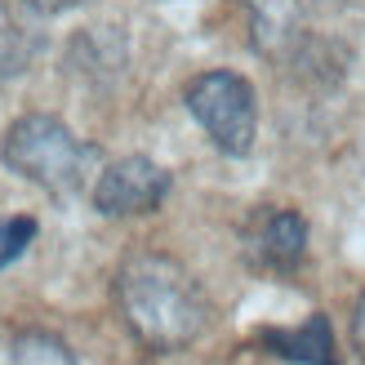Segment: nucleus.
I'll list each match as a JSON object with an SVG mask.
<instances>
[{
    "label": "nucleus",
    "mask_w": 365,
    "mask_h": 365,
    "mask_svg": "<svg viewBox=\"0 0 365 365\" xmlns=\"http://www.w3.org/2000/svg\"><path fill=\"white\" fill-rule=\"evenodd\" d=\"M182 103H187L192 120L210 134V143L223 156H250L254 138H259V98H254V85L241 71H200L182 89Z\"/></svg>",
    "instance_id": "3"
},
{
    "label": "nucleus",
    "mask_w": 365,
    "mask_h": 365,
    "mask_svg": "<svg viewBox=\"0 0 365 365\" xmlns=\"http://www.w3.org/2000/svg\"><path fill=\"white\" fill-rule=\"evenodd\" d=\"M170 187H174L170 170L156 165L152 156H120L94 182V210L103 218H138L160 210Z\"/></svg>",
    "instance_id": "4"
},
{
    "label": "nucleus",
    "mask_w": 365,
    "mask_h": 365,
    "mask_svg": "<svg viewBox=\"0 0 365 365\" xmlns=\"http://www.w3.org/2000/svg\"><path fill=\"white\" fill-rule=\"evenodd\" d=\"M14 365H71V356H67V348H63L58 339L27 334V339L14 348Z\"/></svg>",
    "instance_id": "9"
},
{
    "label": "nucleus",
    "mask_w": 365,
    "mask_h": 365,
    "mask_svg": "<svg viewBox=\"0 0 365 365\" xmlns=\"http://www.w3.org/2000/svg\"><path fill=\"white\" fill-rule=\"evenodd\" d=\"M36 218L31 214H14V218H0V267H9V263H18L23 254L31 250V241H36Z\"/></svg>",
    "instance_id": "8"
},
{
    "label": "nucleus",
    "mask_w": 365,
    "mask_h": 365,
    "mask_svg": "<svg viewBox=\"0 0 365 365\" xmlns=\"http://www.w3.org/2000/svg\"><path fill=\"white\" fill-rule=\"evenodd\" d=\"M250 45L263 58H289L303 41V0H245Z\"/></svg>",
    "instance_id": "7"
},
{
    "label": "nucleus",
    "mask_w": 365,
    "mask_h": 365,
    "mask_svg": "<svg viewBox=\"0 0 365 365\" xmlns=\"http://www.w3.org/2000/svg\"><path fill=\"white\" fill-rule=\"evenodd\" d=\"M5 81H9V76H5V71H0V85H5Z\"/></svg>",
    "instance_id": "12"
},
{
    "label": "nucleus",
    "mask_w": 365,
    "mask_h": 365,
    "mask_svg": "<svg viewBox=\"0 0 365 365\" xmlns=\"http://www.w3.org/2000/svg\"><path fill=\"white\" fill-rule=\"evenodd\" d=\"M352 352L365 361V294H361L356 307H352Z\"/></svg>",
    "instance_id": "10"
},
{
    "label": "nucleus",
    "mask_w": 365,
    "mask_h": 365,
    "mask_svg": "<svg viewBox=\"0 0 365 365\" xmlns=\"http://www.w3.org/2000/svg\"><path fill=\"white\" fill-rule=\"evenodd\" d=\"M250 267L272 272V277H289L307 259V218L299 210H254L241 232Z\"/></svg>",
    "instance_id": "5"
},
{
    "label": "nucleus",
    "mask_w": 365,
    "mask_h": 365,
    "mask_svg": "<svg viewBox=\"0 0 365 365\" xmlns=\"http://www.w3.org/2000/svg\"><path fill=\"white\" fill-rule=\"evenodd\" d=\"M0 160H5L18 178L36 182V187L49 192V196H76L85 187V178L98 165V148L76 138L58 116L27 112L5 130Z\"/></svg>",
    "instance_id": "2"
},
{
    "label": "nucleus",
    "mask_w": 365,
    "mask_h": 365,
    "mask_svg": "<svg viewBox=\"0 0 365 365\" xmlns=\"http://www.w3.org/2000/svg\"><path fill=\"white\" fill-rule=\"evenodd\" d=\"M27 5L41 14V18H53V14H67V9H76L85 5V0H27Z\"/></svg>",
    "instance_id": "11"
},
{
    "label": "nucleus",
    "mask_w": 365,
    "mask_h": 365,
    "mask_svg": "<svg viewBox=\"0 0 365 365\" xmlns=\"http://www.w3.org/2000/svg\"><path fill=\"white\" fill-rule=\"evenodd\" d=\"M116 312L148 352H182L210 330V299L174 254L138 250L116 267Z\"/></svg>",
    "instance_id": "1"
},
{
    "label": "nucleus",
    "mask_w": 365,
    "mask_h": 365,
    "mask_svg": "<svg viewBox=\"0 0 365 365\" xmlns=\"http://www.w3.org/2000/svg\"><path fill=\"white\" fill-rule=\"evenodd\" d=\"M254 343L289 365H339V343H334V325L325 312L307 317L303 325H267L254 334Z\"/></svg>",
    "instance_id": "6"
}]
</instances>
